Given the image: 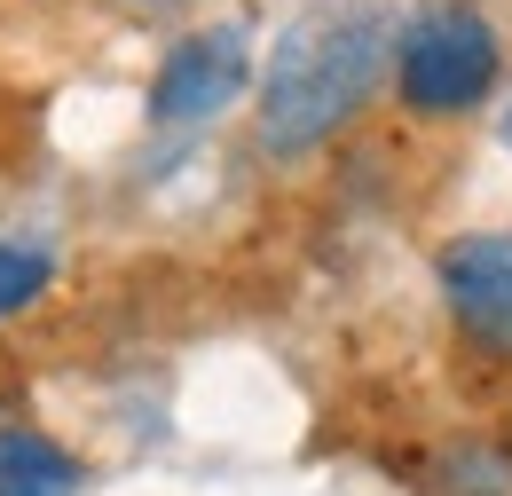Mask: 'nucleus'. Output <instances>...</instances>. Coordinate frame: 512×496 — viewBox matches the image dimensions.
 I'll return each instance as SVG.
<instances>
[{"label":"nucleus","mask_w":512,"mask_h":496,"mask_svg":"<svg viewBox=\"0 0 512 496\" xmlns=\"http://www.w3.org/2000/svg\"><path fill=\"white\" fill-rule=\"evenodd\" d=\"M394 63V24L379 0H323L284 24L276 56L260 71V150L308 158L355 119Z\"/></svg>","instance_id":"obj_1"},{"label":"nucleus","mask_w":512,"mask_h":496,"mask_svg":"<svg viewBox=\"0 0 512 496\" xmlns=\"http://www.w3.org/2000/svg\"><path fill=\"white\" fill-rule=\"evenodd\" d=\"M497 24L473 0H434L394 32V87L418 119H457L497 87Z\"/></svg>","instance_id":"obj_2"},{"label":"nucleus","mask_w":512,"mask_h":496,"mask_svg":"<svg viewBox=\"0 0 512 496\" xmlns=\"http://www.w3.org/2000/svg\"><path fill=\"white\" fill-rule=\"evenodd\" d=\"M245 79H253L245 32H190V40H174L166 63H158L150 119H158V126H197V119H213L221 103H237Z\"/></svg>","instance_id":"obj_3"},{"label":"nucleus","mask_w":512,"mask_h":496,"mask_svg":"<svg viewBox=\"0 0 512 496\" xmlns=\"http://www.w3.org/2000/svg\"><path fill=\"white\" fill-rule=\"evenodd\" d=\"M442 300L481 347L512 355V237H457L442 252Z\"/></svg>","instance_id":"obj_4"},{"label":"nucleus","mask_w":512,"mask_h":496,"mask_svg":"<svg viewBox=\"0 0 512 496\" xmlns=\"http://www.w3.org/2000/svg\"><path fill=\"white\" fill-rule=\"evenodd\" d=\"M79 457H64L32 426H0V496H79Z\"/></svg>","instance_id":"obj_5"},{"label":"nucleus","mask_w":512,"mask_h":496,"mask_svg":"<svg viewBox=\"0 0 512 496\" xmlns=\"http://www.w3.org/2000/svg\"><path fill=\"white\" fill-rule=\"evenodd\" d=\"M434 496H512V457L497 441H449L434 465Z\"/></svg>","instance_id":"obj_6"},{"label":"nucleus","mask_w":512,"mask_h":496,"mask_svg":"<svg viewBox=\"0 0 512 496\" xmlns=\"http://www.w3.org/2000/svg\"><path fill=\"white\" fill-rule=\"evenodd\" d=\"M48 276H56V260H48V252H32V245H0V315L32 308V300L48 292Z\"/></svg>","instance_id":"obj_7"},{"label":"nucleus","mask_w":512,"mask_h":496,"mask_svg":"<svg viewBox=\"0 0 512 496\" xmlns=\"http://www.w3.org/2000/svg\"><path fill=\"white\" fill-rule=\"evenodd\" d=\"M505 142H512V111H505Z\"/></svg>","instance_id":"obj_8"}]
</instances>
